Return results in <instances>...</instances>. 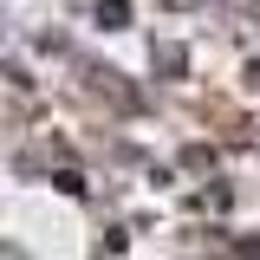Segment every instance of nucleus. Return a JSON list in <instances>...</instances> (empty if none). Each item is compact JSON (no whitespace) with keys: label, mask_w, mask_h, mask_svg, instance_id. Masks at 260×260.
Returning <instances> with one entry per match:
<instances>
[{"label":"nucleus","mask_w":260,"mask_h":260,"mask_svg":"<svg viewBox=\"0 0 260 260\" xmlns=\"http://www.w3.org/2000/svg\"><path fill=\"white\" fill-rule=\"evenodd\" d=\"M247 78H254V85H260V59H254V65H247Z\"/></svg>","instance_id":"obj_4"},{"label":"nucleus","mask_w":260,"mask_h":260,"mask_svg":"<svg viewBox=\"0 0 260 260\" xmlns=\"http://www.w3.org/2000/svg\"><path fill=\"white\" fill-rule=\"evenodd\" d=\"M98 26H130V0H98Z\"/></svg>","instance_id":"obj_2"},{"label":"nucleus","mask_w":260,"mask_h":260,"mask_svg":"<svg viewBox=\"0 0 260 260\" xmlns=\"http://www.w3.org/2000/svg\"><path fill=\"white\" fill-rule=\"evenodd\" d=\"M182 65H189V52L162 39V46H156V72H162V78H182Z\"/></svg>","instance_id":"obj_1"},{"label":"nucleus","mask_w":260,"mask_h":260,"mask_svg":"<svg viewBox=\"0 0 260 260\" xmlns=\"http://www.w3.org/2000/svg\"><path fill=\"white\" fill-rule=\"evenodd\" d=\"M0 260H32L26 247H13V241H0Z\"/></svg>","instance_id":"obj_3"}]
</instances>
